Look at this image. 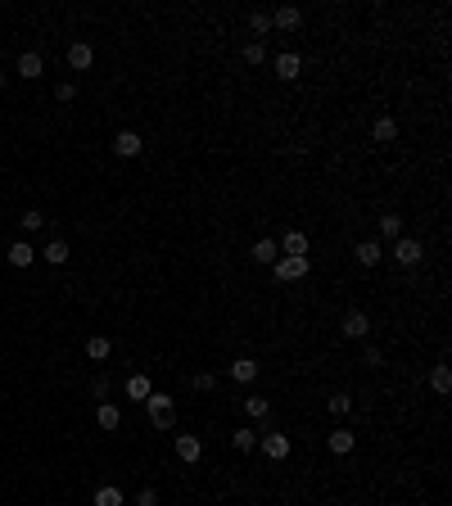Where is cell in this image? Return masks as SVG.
I'll return each instance as SVG.
<instances>
[{
  "instance_id": "1",
  "label": "cell",
  "mask_w": 452,
  "mask_h": 506,
  "mask_svg": "<svg viewBox=\"0 0 452 506\" xmlns=\"http://www.w3.org/2000/svg\"><path fill=\"white\" fill-rule=\"evenodd\" d=\"M145 412H150V425L154 429H172V421H177V402H172V393H150L145 398Z\"/></svg>"
},
{
  "instance_id": "2",
  "label": "cell",
  "mask_w": 452,
  "mask_h": 506,
  "mask_svg": "<svg viewBox=\"0 0 452 506\" xmlns=\"http://www.w3.org/2000/svg\"><path fill=\"white\" fill-rule=\"evenodd\" d=\"M272 271H276V280H303L312 271V258H290V253H280L276 263H272Z\"/></svg>"
},
{
  "instance_id": "3",
  "label": "cell",
  "mask_w": 452,
  "mask_h": 506,
  "mask_svg": "<svg viewBox=\"0 0 452 506\" xmlns=\"http://www.w3.org/2000/svg\"><path fill=\"white\" fill-rule=\"evenodd\" d=\"M389 253H394V263H398V267H417L421 258H425L421 240H412V236H398V240H394V249H389Z\"/></svg>"
},
{
  "instance_id": "4",
  "label": "cell",
  "mask_w": 452,
  "mask_h": 506,
  "mask_svg": "<svg viewBox=\"0 0 452 506\" xmlns=\"http://www.w3.org/2000/svg\"><path fill=\"white\" fill-rule=\"evenodd\" d=\"M258 448H263L267 461H285L294 443H290V434H280V429H276V434H263V439H258Z\"/></svg>"
},
{
  "instance_id": "5",
  "label": "cell",
  "mask_w": 452,
  "mask_h": 506,
  "mask_svg": "<svg viewBox=\"0 0 452 506\" xmlns=\"http://www.w3.org/2000/svg\"><path fill=\"white\" fill-rule=\"evenodd\" d=\"M172 448H177V456H181L186 466H194V461L204 456V439H199V434H177Z\"/></svg>"
},
{
  "instance_id": "6",
  "label": "cell",
  "mask_w": 452,
  "mask_h": 506,
  "mask_svg": "<svg viewBox=\"0 0 452 506\" xmlns=\"http://www.w3.org/2000/svg\"><path fill=\"white\" fill-rule=\"evenodd\" d=\"M303 23V9L299 5H280V9H272V28H280V32H294Z\"/></svg>"
},
{
  "instance_id": "7",
  "label": "cell",
  "mask_w": 452,
  "mask_h": 506,
  "mask_svg": "<svg viewBox=\"0 0 452 506\" xmlns=\"http://www.w3.org/2000/svg\"><path fill=\"white\" fill-rule=\"evenodd\" d=\"M140 150H145V141H140L136 131H118V136H114V154H118V158H136Z\"/></svg>"
},
{
  "instance_id": "8",
  "label": "cell",
  "mask_w": 452,
  "mask_h": 506,
  "mask_svg": "<svg viewBox=\"0 0 452 506\" xmlns=\"http://www.w3.org/2000/svg\"><path fill=\"white\" fill-rule=\"evenodd\" d=\"M95 64V50H91V45L87 41H72L68 45V68H77V72H87Z\"/></svg>"
},
{
  "instance_id": "9",
  "label": "cell",
  "mask_w": 452,
  "mask_h": 506,
  "mask_svg": "<svg viewBox=\"0 0 452 506\" xmlns=\"http://www.w3.org/2000/svg\"><path fill=\"white\" fill-rule=\"evenodd\" d=\"M276 72H280V82H294L299 72H303V59H299L294 50H280V55H276Z\"/></svg>"
},
{
  "instance_id": "10",
  "label": "cell",
  "mask_w": 452,
  "mask_h": 506,
  "mask_svg": "<svg viewBox=\"0 0 452 506\" xmlns=\"http://www.w3.org/2000/svg\"><path fill=\"white\" fill-rule=\"evenodd\" d=\"M339 330H344L348 339H366V335H371V317H366V312H348Z\"/></svg>"
},
{
  "instance_id": "11",
  "label": "cell",
  "mask_w": 452,
  "mask_h": 506,
  "mask_svg": "<svg viewBox=\"0 0 452 506\" xmlns=\"http://www.w3.org/2000/svg\"><path fill=\"white\" fill-rule=\"evenodd\" d=\"M231 380H236V385H253V380H258V362H253V357H236V362H231Z\"/></svg>"
},
{
  "instance_id": "12",
  "label": "cell",
  "mask_w": 452,
  "mask_h": 506,
  "mask_svg": "<svg viewBox=\"0 0 452 506\" xmlns=\"http://www.w3.org/2000/svg\"><path fill=\"white\" fill-rule=\"evenodd\" d=\"M353 258H358L362 267H375V263L385 258V244H380V240H362L358 249H353Z\"/></svg>"
},
{
  "instance_id": "13",
  "label": "cell",
  "mask_w": 452,
  "mask_h": 506,
  "mask_svg": "<svg viewBox=\"0 0 452 506\" xmlns=\"http://www.w3.org/2000/svg\"><path fill=\"white\" fill-rule=\"evenodd\" d=\"M14 68H18V77H23V82H32V77H41V68H45V64H41V55H36V50H23Z\"/></svg>"
},
{
  "instance_id": "14",
  "label": "cell",
  "mask_w": 452,
  "mask_h": 506,
  "mask_svg": "<svg viewBox=\"0 0 452 506\" xmlns=\"http://www.w3.org/2000/svg\"><path fill=\"white\" fill-rule=\"evenodd\" d=\"M353 443H358V439H353V429H331V434H326V448H331L335 456H348Z\"/></svg>"
},
{
  "instance_id": "15",
  "label": "cell",
  "mask_w": 452,
  "mask_h": 506,
  "mask_svg": "<svg viewBox=\"0 0 452 506\" xmlns=\"http://www.w3.org/2000/svg\"><path fill=\"white\" fill-rule=\"evenodd\" d=\"M122 389H127V398H136V402H145V398H150V393H154V385H150V375H127V385H122Z\"/></svg>"
},
{
  "instance_id": "16",
  "label": "cell",
  "mask_w": 452,
  "mask_h": 506,
  "mask_svg": "<svg viewBox=\"0 0 452 506\" xmlns=\"http://www.w3.org/2000/svg\"><path fill=\"white\" fill-rule=\"evenodd\" d=\"M95 421H100V429H118L122 425V407L118 402H100L95 407Z\"/></svg>"
},
{
  "instance_id": "17",
  "label": "cell",
  "mask_w": 452,
  "mask_h": 506,
  "mask_svg": "<svg viewBox=\"0 0 452 506\" xmlns=\"http://www.w3.org/2000/svg\"><path fill=\"white\" fill-rule=\"evenodd\" d=\"M280 253H290V258H308V236H303V231H290V236L280 240Z\"/></svg>"
},
{
  "instance_id": "18",
  "label": "cell",
  "mask_w": 452,
  "mask_h": 506,
  "mask_svg": "<svg viewBox=\"0 0 452 506\" xmlns=\"http://www.w3.org/2000/svg\"><path fill=\"white\" fill-rule=\"evenodd\" d=\"M249 258H253V263H263V267H272L276 258H280V244H276V240H258V244H253V253H249Z\"/></svg>"
},
{
  "instance_id": "19",
  "label": "cell",
  "mask_w": 452,
  "mask_h": 506,
  "mask_svg": "<svg viewBox=\"0 0 452 506\" xmlns=\"http://www.w3.org/2000/svg\"><path fill=\"white\" fill-rule=\"evenodd\" d=\"M9 267H32V258H36V249H32V244L28 240H18V244H9Z\"/></svg>"
},
{
  "instance_id": "20",
  "label": "cell",
  "mask_w": 452,
  "mask_h": 506,
  "mask_svg": "<svg viewBox=\"0 0 452 506\" xmlns=\"http://www.w3.org/2000/svg\"><path fill=\"white\" fill-rule=\"evenodd\" d=\"M371 136H375V141H380V145H389V141H394V136H398V122L389 118V114H380V118L371 122Z\"/></svg>"
},
{
  "instance_id": "21",
  "label": "cell",
  "mask_w": 452,
  "mask_h": 506,
  "mask_svg": "<svg viewBox=\"0 0 452 506\" xmlns=\"http://www.w3.org/2000/svg\"><path fill=\"white\" fill-rule=\"evenodd\" d=\"M430 389L439 393V398H443V393H452V371H448V366H443V362H439V366H434V371H430Z\"/></svg>"
},
{
  "instance_id": "22",
  "label": "cell",
  "mask_w": 452,
  "mask_h": 506,
  "mask_svg": "<svg viewBox=\"0 0 452 506\" xmlns=\"http://www.w3.org/2000/svg\"><path fill=\"white\" fill-rule=\"evenodd\" d=\"M109 353H114V343H109L104 335H91V339H87V357H91V362H104Z\"/></svg>"
},
{
  "instance_id": "23",
  "label": "cell",
  "mask_w": 452,
  "mask_h": 506,
  "mask_svg": "<svg viewBox=\"0 0 452 506\" xmlns=\"http://www.w3.org/2000/svg\"><path fill=\"white\" fill-rule=\"evenodd\" d=\"M231 448H236V452H253V448H258V434H253V429H236V434H231Z\"/></svg>"
},
{
  "instance_id": "24",
  "label": "cell",
  "mask_w": 452,
  "mask_h": 506,
  "mask_svg": "<svg viewBox=\"0 0 452 506\" xmlns=\"http://www.w3.org/2000/svg\"><path fill=\"white\" fill-rule=\"evenodd\" d=\"M95 506H122V488L118 484H100L95 488Z\"/></svg>"
},
{
  "instance_id": "25",
  "label": "cell",
  "mask_w": 452,
  "mask_h": 506,
  "mask_svg": "<svg viewBox=\"0 0 452 506\" xmlns=\"http://www.w3.org/2000/svg\"><path fill=\"white\" fill-rule=\"evenodd\" d=\"M41 258H45V263H55V267H64V263H68V244H64V240H50V244L41 249Z\"/></svg>"
},
{
  "instance_id": "26",
  "label": "cell",
  "mask_w": 452,
  "mask_h": 506,
  "mask_svg": "<svg viewBox=\"0 0 452 506\" xmlns=\"http://www.w3.org/2000/svg\"><path fill=\"white\" fill-rule=\"evenodd\" d=\"M380 236H385V240H398V236H402V217H398V213H385V217H380Z\"/></svg>"
},
{
  "instance_id": "27",
  "label": "cell",
  "mask_w": 452,
  "mask_h": 506,
  "mask_svg": "<svg viewBox=\"0 0 452 506\" xmlns=\"http://www.w3.org/2000/svg\"><path fill=\"white\" fill-rule=\"evenodd\" d=\"M263 59H267V45H263V41H244V64H249V68H258Z\"/></svg>"
},
{
  "instance_id": "28",
  "label": "cell",
  "mask_w": 452,
  "mask_h": 506,
  "mask_svg": "<svg viewBox=\"0 0 452 506\" xmlns=\"http://www.w3.org/2000/svg\"><path fill=\"white\" fill-rule=\"evenodd\" d=\"M249 32H253V36L272 32V14H267V9H253V14H249Z\"/></svg>"
},
{
  "instance_id": "29",
  "label": "cell",
  "mask_w": 452,
  "mask_h": 506,
  "mask_svg": "<svg viewBox=\"0 0 452 506\" xmlns=\"http://www.w3.org/2000/svg\"><path fill=\"white\" fill-rule=\"evenodd\" d=\"M244 412H249L253 421H263V416L272 412V402H267V398H244Z\"/></svg>"
},
{
  "instance_id": "30",
  "label": "cell",
  "mask_w": 452,
  "mask_h": 506,
  "mask_svg": "<svg viewBox=\"0 0 452 506\" xmlns=\"http://www.w3.org/2000/svg\"><path fill=\"white\" fill-rule=\"evenodd\" d=\"M18 221H23V231L32 236V231H41V226H45V213H36V208H28V213H23Z\"/></svg>"
},
{
  "instance_id": "31",
  "label": "cell",
  "mask_w": 452,
  "mask_h": 506,
  "mask_svg": "<svg viewBox=\"0 0 452 506\" xmlns=\"http://www.w3.org/2000/svg\"><path fill=\"white\" fill-rule=\"evenodd\" d=\"M326 407H331L335 416H348L353 412V398H348V393H331V402H326Z\"/></svg>"
},
{
  "instance_id": "32",
  "label": "cell",
  "mask_w": 452,
  "mask_h": 506,
  "mask_svg": "<svg viewBox=\"0 0 452 506\" xmlns=\"http://www.w3.org/2000/svg\"><path fill=\"white\" fill-rule=\"evenodd\" d=\"M362 362H366V366H371V371H380V366H385V353H380V348H375V343H366V353H362Z\"/></svg>"
},
{
  "instance_id": "33",
  "label": "cell",
  "mask_w": 452,
  "mask_h": 506,
  "mask_svg": "<svg viewBox=\"0 0 452 506\" xmlns=\"http://www.w3.org/2000/svg\"><path fill=\"white\" fill-rule=\"evenodd\" d=\"M55 100H59V104H72V100H77V86H72V82H59V86H55Z\"/></svg>"
},
{
  "instance_id": "34",
  "label": "cell",
  "mask_w": 452,
  "mask_h": 506,
  "mask_svg": "<svg viewBox=\"0 0 452 506\" xmlns=\"http://www.w3.org/2000/svg\"><path fill=\"white\" fill-rule=\"evenodd\" d=\"M190 385L199 389V393H213V385H217V375H213V371H199V375L190 380Z\"/></svg>"
},
{
  "instance_id": "35",
  "label": "cell",
  "mask_w": 452,
  "mask_h": 506,
  "mask_svg": "<svg viewBox=\"0 0 452 506\" xmlns=\"http://www.w3.org/2000/svg\"><path fill=\"white\" fill-rule=\"evenodd\" d=\"M136 506H158V493L154 488H140L136 493Z\"/></svg>"
},
{
  "instance_id": "36",
  "label": "cell",
  "mask_w": 452,
  "mask_h": 506,
  "mask_svg": "<svg viewBox=\"0 0 452 506\" xmlns=\"http://www.w3.org/2000/svg\"><path fill=\"white\" fill-rule=\"evenodd\" d=\"M109 389H114V385H109V375H100V380H95V385H91V393H95V398H100V402H104V393H109Z\"/></svg>"
},
{
  "instance_id": "37",
  "label": "cell",
  "mask_w": 452,
  "mask_h": 506,
  "mask_svg": "<svg viewBox=\"0 0 452 506\" xmlns=\"http://www.w3.org/2000/svg\"><path fill=\"white\" fill-rule=\"evenodd\" d=\"M0 86H5V72H0Z\"/></svg>"
}]
</instances>
